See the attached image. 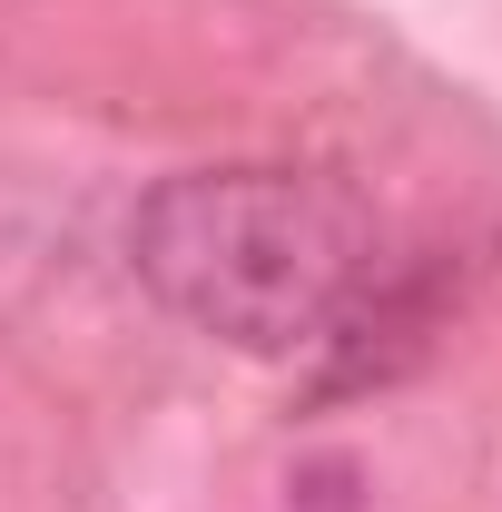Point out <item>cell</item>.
Masks as SVG:
<instances>
[{"label":"cell","mask_w":502,"mask_h":512,"mask_svg":"<svg viewBox=\"0 0 502 512\" xmlns=\"http://www.w3.org/2000/svg\"><path fill=\"white\" fill-rule=\"evenodd\" d=\"M138 286L237 355H315L384 276L375 217L306 168H178L138 197Z\"/></svg>","instance_id":"6da1fadb"}]
</instances>
